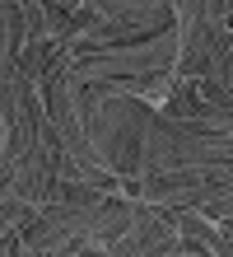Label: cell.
Returning a JSON list of instances; mask_svg holds the SVG:
<instances>
[{"mask_svg": "<svg viewBox=\"0 0 233 257\" xmlns=\"http://www.w3.org/2000/svg\"><path fill=\"white\" fill-rule=\"evenodd\" d=\"M168 117H177V122H196V117H205V98H200L196 80H182L168 89V103H163Z\"/></svg>", "mask_w": 233, "mask_h": 257, "instance_id": "6da1fadb", "label": "cell"}, {"mask_svg": "<svg viewBox=\"0 0 233 257\" xmlns=\"http://www.w3.org/2000/svg\"><path fill=\"white\" fill-rule=\"evenodd\" d=\"M121 187H126V196H135V201H140V196H145V183H140V178H126V183H121Z\"/></svg>", "mask_w": 233, "mask_h": 257, "instance_id": "7a4b0ae2", "label": "cell"}]
</instances>
